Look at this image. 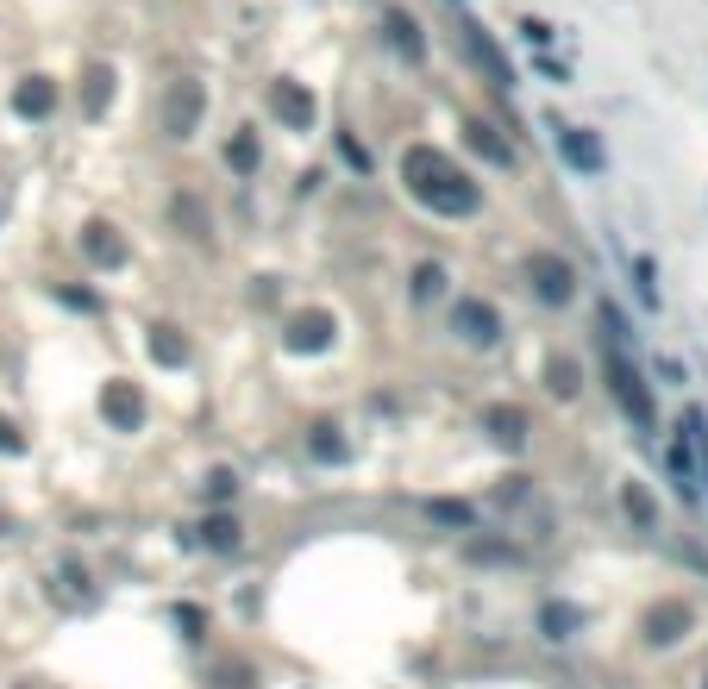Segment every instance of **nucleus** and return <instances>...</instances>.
I'll list each match as a JSON object with an SVG mask.
<instances>
[{"mask_svg":"<svg viewBox=\"0 0 708 689\" xmlns=\"http://www.w3.org/2000/svg\"><path fill=\"white\" fill-rule=\"evenodd\" d=\"M483 426H489V439H495V445H508V451H521V445H527V414H521V408H489Z\"/></svg>","mask_w":708,"mask_h":689,"instance_id":"13","label":"nucleus"},{"mask_svg":"<svg viewBox=\"0 0 708 689\" xmlns=\"http://www.w3.org/2000/svg\"><path fill=\"white\" fill-rule=\"evenodd\" d=\"M427 514L445 520V527H470V520H477V508H470V502H433Z\"/></svg>","mask_w":708,"mask_h":689,"instance_id":"24","label":"nucleus"},{"mask_svg":"<svg viewBox=\"0 0 708 689\" xmlns=\"http://www.w3.org/2000/svg\"><path fill=\"white\" fill-rule=\"evenodd\" d=\"M145 345H151V358H157L163 370H182V364H188V339H182L176 326H151Z\"/></svg>","mask_w":708,"mask_h":689,"instance_id":"15","label":"nucleus"},{"mask_svg":"<svg viewBox=\"0 0 708 689\" xmlns=\"http://www.w3.org/2000/svg\"><path fill=\"white\" fill-rule=\"evenodd\" d=\"M333 332H339V320L326 314V307H301V314H289L282 345H289V351H326V345H333Z\"/></svg>","mask_w":708,"mask_h":689,"instance_id":"6","label":"nucleus"},{"mask_svg":"<svg viewBox=\"0 0 708 689\" xmlns=\"http://www.w3.org/2000/svg\"><path fill=\"white\" fill-rule=\"evenodd\" d=\"M270 107H276V120H282V126H295V132H308V126H314V94H308V88H295V82H276V88H270Z\"/></svg>","mask_w":708,"mask_h":689,"instance_id":"9","label":"nucleus"},{"mask_svg":"<svg viewBox=\"0 0 708 689\" xmlns=\"http://www.w3.org/2000/svg\"><path fill=\"white\" fill-rule=\"evenodd\" d=\"M558 151H564V163H571V170H583V176L602 170V145H596L589 132H577V126H558Z\"/></svg>","mask_w":708,"mask_h":689,"instance_id":"10","label":"nucleus"},{"mask_svg":"<svg viewBox=\"0 0 708 689\" xmlns=\"http://www.w3.org/2000/svg\"><path fill=\"white\" fill-rule=\"evenodd\" d=\"M401 182H408L414 201H427L433 213H477L483 207V188L433 145H414L408 157H401Z\"/></svg>","mask_w":708,"mask_h":689,"instance_id":"1","label":"nucleus"},{"mask_svg":"<svg viewBox=\"0 0 708 689\" xmlns=\"http://www.w3.org/2000/svg\"><path fill=\"white\" fill-rule=\"evenodd\" d=\"M13 107H19V113H26V120H44V113H51V107H57V82H44V76H32L26 88H19V94H13Z\"/></svg>","mask_w":708,"mask_h":689,"instance_id":"16","label":"nucleus"},{"mask_svg":"<svg viewBox=\"0 0 708 689\" xmlns=\"http://www.w3.org/2000/svg\"><path fill=\"white\" fill-rule=\"evenodd\" d=\"M389 38H395V51H408V57L427 51V44H420V26H414L408 13H389Z\"/></svg>","mask_w":708,"mask_h":689,"instance_id":"21","label":"nucleus"},{"mask_svg":"<svg viewBox=\"0 0 708 689\" xmlns=\"http://www.w3.org/2000/svg\"><path fill=\"white\" fill-rule=\"evenodd\" d=\"M702 683H708V677H702Z\"/></svg>","mask_w":708,"mask_h":689,"instance_id":"32","label":"nucleus"},{"mask_svg":"<svg viewBox=\"0 0 708 689\" xmlns=\"http://www.w3.org/2000/svg\"><path fill=\"white\" fill-rule=\"evenodd\" d=\"M470 151H483L489 163H514V151H508V138H495V126H483V120H470Z\"/></svg>","mask_w":708,"mask_h":689,"instance_id":"20","label":"nucleus"},{"mask_svg":"<svg viewBox=\"0 0 708 689\" xmlns=\"http://www.w3.org/2000/svg\"><path fill=\"white\" fill-rule=\"evenodd\" d=\"M220 689H251V671H245V664H226V671H220Z\"/></svg>","mask_w":708,"mask_h":689,"instance_id":"31","label":"nucleus"},{"mask_svg":"<svg viewBox=\"0 0 708 689\" xmlns=\"http://www.w3.org/2000/svg\"><path fill=\"white\" fill-rule=\"evenodd\" d=\"M546 389H552L558 401H571V395L583 389V370H577V358H552V364H546Z\"/></svg>","mask_w":708,"mask_h":689,"instance_id":"19","label":"nucleus"},{"mask_svg":"<svg viewBox=\"0 0 708 689\" xmlns=\"http://www.w3.org/2000/svg\"><path fill=\"white\" fill-rule=\"evenodd\" d=\"M0 451H7V458H19V451H26V433H19L7 414H0Z\"/></svg>","mask_w":708,"mask_h":689,"instance_id":"28","label":"nucleus"},{"mask_svg":"<svg viewBox=\"0 0 708 689\" xmlns=\"http://www.w3.org/2000/svg\"><path fill=\"white\" fill-rule=\"evenodd\" d=\"M101 414H107L113 433H138V426H145V395H138L126 376H113V383L101 389Z\"/></svg>","mask_w":708,"mask_h":689,"instance_id":"5","label":"nucleus"},{"mask_svg":"<svg viewBox=\"0 0 708 689\" xmlns=\"http://www.w3.org/2000/svg\"><path fill=\"white\" fill-rule=\"evenodd\" d=\"M232 495H239V477H232V470H214V477H207V502H232Z\"/></svg>","mask_w":708,"mask_h":689,"instance_id":"26","label":"nucleus"},{"mask_svg":"<svg viewBox=\"0 0 708 689\" xmlns=\"http://www.w3.org/2000/svg\"><path fill=\"white\" fill-rule=\"evenodd\" d=\"M226 163L239 176H257V163H264V151H257V132L245 126V132H232V145H226Z\"/></svg>","mask_w":708,"mask_h":689,"instance_id":"18","label":"nucleus"},{"mask_svg":"<svg viewBox=\"0 0 708 689\" xmlns=\"http://www.w3.org/2000/svg\"><path fill=\"white\" fill-rule=\"evenodd\" d=\"M339 151H345V163H351V170H358V176L370 170V151L358 145V138H339Z\"/></svg>","mask_w":708,"mask_h":689,"instance_id":"29","label":"nucleus"},{"mask_svg":"<svg viewBox=\"0 0 708 689\" xmlns=\"http://www.w3.org/2000/svg\"><path fill=\"white\" fill-rule=\"evenodd\" d=\"M527 282H533V295L546 307L577 301V264H571V257H558V251H533L527 257Z\"/></svg>","mask_w":708,"mask_h":689,"instance_id":"2","label":"nucleus"},{"mask_svg":"<svg viewBox=\"0 0 708 689\" xmlns=\"http://www.w3.org/2000/svg\"><path fill=\"white\" fill-rule=\"evenodd\" d=\"M176 220H182V232H188V239H207V232H214V226H207V213H201V201H195V195H182V201H176Z\"/></svg>","mask_w":708,"mask_h":689,"instance_id":"22","label":"nucleus"},{"mask_svg":"<svg viewBox=\"0 0 708 689\" xmlns=\"http://www.w3.org/2000/svg\"><path fill=\"white\" fill-rule=\"evenodd\" d=\"M452 326H458V339L477 345V351H489L495 339H502V314H495L489 301H477V295H458L452 301Z\"/></svg>","mask_w":708,"mask_h":689,"instance_id":"3","label":"nucleus"},{"mask_svg":"<svg viewBox=\"0 0 708 689\" xmlns=\"http://www.w3.org/2000/svg\"><path fill=\"white\" fill-rule=\"evenodd\" d=\"M577 627H583V614L571 602H546V608H539V633H546V639H571Z\"/></svg>","mask_w":708,"mask_h":689,"instance_id":"17","label":"nucleus"},{"mask_svg":"<svg viewBox=\"0 0 708 689\" xmlns=\"http://www.w3.org/2000/svg\"><path fill=\"white\" fill-rule=\"evenodd\" d=\"M621 502H627V514L640 520V527H652V502H646V489H640V483H627V489H621Z\"/></svg>","mask_w":708,"mask_h":689,"instance_id":"25","label":"nucleus"},{"mask_svg":"<svg viewBox=\"0 0 708 689\" xmlns=\"http://www.w3.org/2000/svg\"><path fill=\"white\" fill-rule=\"evenodd\" d=\"M201 107H207L201 82H176V88H170V101H163V126H170V138H188V132H195Z\"/></svg>","mask_w":708,"mask_h":689,"instance_id":"7","label":"nucleus"},{"mask_svg":"<svg viewBox=\"0 0 708 689\" xmlns=\"http://www.w3.org/2000/svg\"><path fill=\"white\" fill-rule=\"evenodd\" d=\"M82 251H88V264H101V270H120L126 264V239L107 220H88L82 226Z\"/></svg>","mask_w":708,"mask_h":689,"instance_id":"8","label":"nucleus"},{"mask_svg":"<svg viewBox=\"0 0 708 689\" xmlns=\"http://www.w3.org/2000/svg\"><path fill=\"white\" fill-rule=\"evenodd\" d=\"M608 383H615V395H621V408L640 420V426H652V395H646V383H640V370L627 364V351H615L608 345Z\"/></svg>","mask_w":708,"mask_h":689,"instance_id":"4","label":"nucleus"},{"mask_svg":"<svg viewBox=\"0 0 708 689\" xmlns=\"http://www.w3.org/2000/svg\"><path fill=\"white\" fill-rule=\"evenodd\" d=\"M683 627H690V608H683V602H665V608L646 614V639H652V646H677Z\"/></svg>","mask_w":708,"mask_h":689,"instance_id":"11","label":"nucleus"},{"mask_svg":"<svg viewBox=\"0 0 708 689\" xmlns=\"http://www.w3.org/2000/svg\"><path fill=\"white\" fill-rule=\"evenodd\" d=\"M176 627H182V639H201V608H176Z\"/></svg>","mask_w":708,"mask_h":689,"instance_id":"30","label":"nucleus"},{"mask_svg":"<svg viewBox=\"0 0 708 689\" xmlns=\"http://www.w3.org/2000/svg\"><path fill=\"white\" fill-rule=\"evenodd\" d=\"M439 289H445V264H420V270H414V295L433 301Z\"/></svg>","mask_w":708,"mask_h":689,"instance_id":"23","label":"nucleus"},{"mask_svg":"<svg viewBox=\"0 0 708 689\" xmlns=\"http://www.w3.org/2000/svg\"><path fill=\"white\" fill-rule=\"evenodd\" d=\"M107 94H113V76H107V69H94V76H88V113H101Z\"/></svg>","mask_w":708,"mask_h":689,"instance_id":"27","label":"nucleus"},{"mask_svg":"<svg viewBox=\"0 0 708 689\" xmlns=\"http://www.w3.org/2000/svg\"><path fill=\"white\" fill-rule=\"evenodd\" d=\"M308 451H314L320 464H345V458H351V439L339 433L333 420H314V426H308Z\"/></svg>","mask_w":708,"mask_h":689,"instance_id":"14","label":"nucleus"},{"mask_svg":"<svg viewBox=\"0 0 708 689\" xmlns=\"http://www.w3.org/2000/svg\"><path fill=\"white\" fill-rule=\"evenodd\" d=\"M195 539L207 545V552H239V545H245V527H239L232 514H207L201 527H195Z\"/></svg>","mask_w":708,"mask_h":689,"instance_id":"12","label":"nucleus"}]
</instances>
